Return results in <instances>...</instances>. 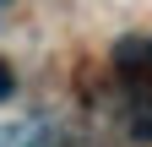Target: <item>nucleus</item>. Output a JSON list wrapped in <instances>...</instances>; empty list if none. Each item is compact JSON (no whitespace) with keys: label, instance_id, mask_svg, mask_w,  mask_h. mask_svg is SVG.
Listing matches in <instances>:
<instances>
[{"label":"nucleus","instance_id":"1","mask_svg":"<svg viewBox=\"0 0 152 147\" xmlns=\"http://www.w3.org/2000/svg\"><path fill=\"white\" fill-rule=\"evenodd\" d=\"M33 142V125H0V147H27Z\"/></svg>","mask_w":152,"mask_h":147},{"label":"nucleus","instance_id":"2","mask_svg":"<svg viewBox=\"0 0 152 147\" xmlns=\"http://www.w3.org/2000/svg\"><path fill=\"white\" fill-rule=\"evenodd\" d=\"M0 98H11V71L0 65Z\"/></svg>","mask_w":152,"mask_h":147}]
</instances>
